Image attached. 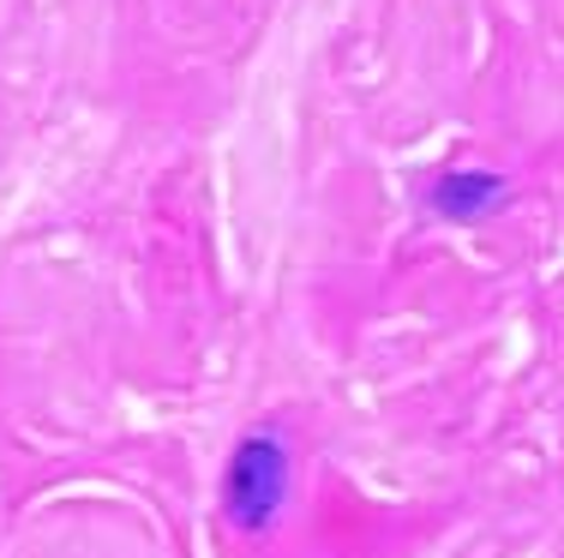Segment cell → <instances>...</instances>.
Here are the masks:
<instances>
[{"instance_id":"6da1fadb","label":"cell","mask_w":564,"mask_h":558,"mask_svg":"<svg viewBox=\"0 0 564 558\" xmlns=\"http://www.w3.org/2000/svg\"><path fill=\"white\" fill-rule=\"evenodd\" d=\"M282 499H289V450H282V438H271V433H252L247 445L235 450V462H228L223 504L247 535H264L282 516Z\"/></svg>"},{"instance_id":"7a4b0ae2","label":"cell","mask_w":564,"mask_h":558,"mask_svg":"<svg viewBox=\"0 0 564 558\" xmlns=\"http://www.w3.org/2000/svg\"><path fill=\"white\" fill-rule=\"evenodd\" d=\"M505 198H510L505 175H492V168H456V175L438 180L433 205H438V217H451V222H480V217H492Z\"/></svg>"}]
</instances>
